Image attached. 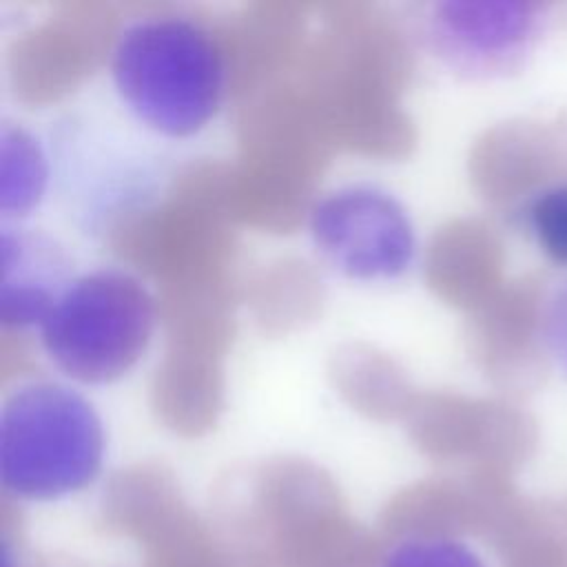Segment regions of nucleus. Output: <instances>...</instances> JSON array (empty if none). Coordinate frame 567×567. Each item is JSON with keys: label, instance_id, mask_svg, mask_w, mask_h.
<instances>
[{"label": "nucleus", "instance_id": "obj_4", "mask_svg": "<svg viewBox=\"0 0 567 567\" xmlns=\"http://www.w3.org/2000/svg\"><path fill=\"white\" fill-rule=\"evenodd\" d=\"M308 233L319 255L354 281H390L405 275L416 255L408 208L388 190L350 184L315 202Z\"/></svg>", "mask_w": 567, "mask_h": 567}, {"label": "nucleus", "instance_id": "obj_5", "mask_svg": "<svg viewBox=\"0 0 567 567\" xmlns=\"http://www.w3.org/2000/svg\"><path fill=\"white\" fill-rule=\"evenodd\" d=\"M547 9L525 0H445L427 16L432 53L465 80L520 73L547 33Z\"/></svg>", "mask_w": 567, "mask_h": 567}, {"label": "nucleus", "instance_id": "obj_1", "mask_svg": "<svg viewBox=\"0 0 567 567\" xmlns=\"http://www.w3.org/2000/svg\"><path fill=\"white\" fill-rule=\"evenodd\" d=\"M226 60L215 38L182 16L128 22L111 53V80L128 113L157 135L202 133L226 95Z\"/></svg>", "mask_w": 567, "mask_h": 567}, {"label": "nucleus", "instance_id": "obj_2", "mask_svg": "<svg viewBox=\"0 0 567 567\" xmlns=\"http://www.w3.org/2000/svg\"><path fill=\"white\" fill-rule=\"evenodd\" d=\"M95 405L60 381L13 388L0 408V485L16 501L47 503L89 487L104 463Z\"/></svg>", "mask_w": 567, "mask_h": 567}, {"label": "nucleus", "instance_id": "obj_9", "mask_svg": "<svg viewBox=\"0 0 567 567\" xmlns=\"http://www.w3.org/2000/svg\"><path fill=\"white\" fill-rule=\"evenodd\" d=\"M520 221L536 250L554 266L567 268V182L543 186L529 195Z\"/></svg>", "mask_w": 567, "mask_h": 567}, {"label": "nucleus", "instance_id": "obj_10", "mask_svg": "<svg viewBox=\"0 0 567 567\" xmlns=\"http://www.w3.org/2000/svg\"><path fill=\"white\" fill-rule=\"evenodd\" d=\"M540 339L549 359L567 374V277L545 297L540 310Z\"/></svg>", "mask_w": 567, "mask_h": 567}, {"label": "nucleus", "instance_id": "obj_6", "mask_svg": "<svg viewBox=\"0 0 567 567\" xmlns=\"http://www.w3.org/2000/svg\"><path fill=\"white\" fill-rule=\"evenodd\" d=\"M0 266V321L7 328H40L75 279L53 237L20 226L2 228Z\"/></svg>", "mask_w": 567, "mask_h": 567}, {"label": "nucleus", "instance_id": "obj_11", "mask_svg": "<svg viewBox=\"0 0 567 567\" xmlns=\"http://www.w3.org/2000/svg\"><path fill=\"white\" fill-rule=\"evenodd\" d=\"M4 567H11V560H9V558H4Z\"/></svg>", "mask_w": 567, "mask_h": 567}, {"label": "nucleus", "instance_id": "obj_8", "mask_svg": "<svg viewBox=\"0 0 567 567\" xmlns=\"http://www.w3.org/2000/svg\"><path fill=\"white\" fill-rule=\"evenodd\" d=\"M144 567H257L244 549H228L193 520L173 516L142 543Z\"/></svg>", "mask_w": 567, "mask_h": 567}, {"label": "nucleus", "instance_id": "obj_7", "mask_svg": "<svg viewBox=\"0 0 567 567\" xmlns=\"http://www.w3.org/2000/svg\"><path fill=\"white\" fill-rule=\"evenodd\" d=\"M47 157L38 140L22 126L2 124L0 131V210L22 217L35 208L47 188Z\"/></svg>", "mask_w": 567, "mask_h": 567}, {"label": "nucleus", "instance_id": "obj_3", "mask_svg": "<svg viewBox=\"0 0 567 567\" xmlns=\"http://www.w3.org/2000/svg\"><path fill=\"white\" fill-rule=\"evenodd\" d=\"M155 328L148 286L128 270L97 268L66 286L38 330L47 359L66 379L109 385L142 361Z\"/></svg>", "mask_w": 567, "mask_h": 567}]
</instances>
